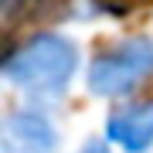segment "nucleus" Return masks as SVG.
<instances>
[{"instance_id":"7ed1b4c3","label":"nucleus","mask_w":153,"mask_h":153,"mask_svg":"<svg viewBox=\"0 0 153 153\" xmlns=\"http://www.w3.org/2000/svg\"><path fill=\"white\" fill-rule=\"evenodd\" d=\"M58 129L41 109L21 105L4 116L0 126V150L4 153H58Z\"/></svg>"},{"instance_id":"f03ea898","label":"nucleus","mask_w":153,"mask_h":153,"mask_svg":"<svg viewBox=\"0 0 153 153\" xmlns=\"http://www.w3.org/2000/svg\"><path fill=\"white\" fill-rule=\"evenodd\" d=\"M153 75V38H129L88 61L85 85L92 95L119 99Z\"/></svg>"},{"instance_id":"f257e3e1","label":"nucleus","mask_w":153,"mask_h":153,"mask_svg":"<svg viewBox=\"0 0 153 153\" xmlns=\"http://www.w3.org/2000/svg\"><path fill=\"white\" fill-rule=\"evenodd\" d=\"M78 65L82 55L71 38L58 31H41L4 58V78L34 102H48L68 92V85L78 75Z\"/></svg>"},{"instance_id":"39448f33","label":"nucleus","mask_w":153,"mask_h":153,"mask_svg":"<svg viewBox=\"0 0 153 153\" xmlns=\"http://www.w3.org/2000/svg\"><path fill=\"white\" fill-rule=\"evenodd\" d=\"M75 153H109V140H88L82 150H75Z\"/></svg>"},{"instance_id":"20e7f679","label":"nucleus","mask_w":153,"mask_h":153,"mask_svg":"<svg viewBox=\"0 0 153 153\" xmlns=\"http://www.w3.org/2000/svg\"><path fill=\"white\" fill-rule=\"evenodd\" d=\"M105 140L123 153H146L153 146V99L116 105L105 116Z\"/></svg>"}]
</instances>
